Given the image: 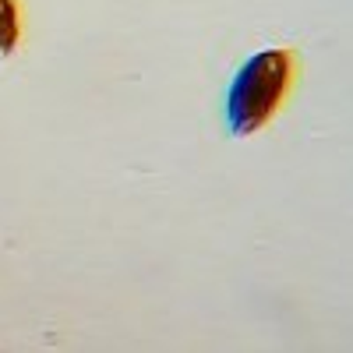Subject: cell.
<instances>
[{"mask_svg":"<svg viewBox=\"0 0 353 353\" xmlns=\"http://www.w3.org/2000/svg\"><path fill=\"white\" fill-rule=\"evenodd\" d=\"M293 85V53L261 50L237 71L226 99V117L233 134H254L272 121Z\"/></svg>","mask_w":353,"mask_h":353,"instance_id":"cell-1","label":"cell"},{"mask_svg":"<svg viewBox=\"0 0 353 353\" xmlns=\"http://www.w3.org/2000/svg\"><path fill=\"white\" fill-rule=\"evenodd\" d=\"M21 25H18V4L14 0H0V57H11L18 46Z\"/></svg>","mask_w":353,"mask_h":353,"instance_id":"cell-2","label":"cell"}]
</instances>
